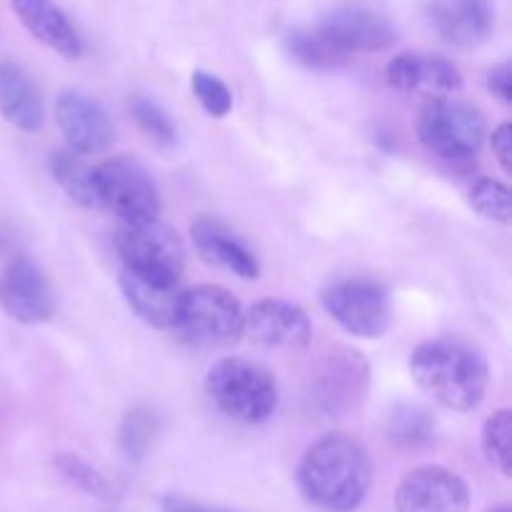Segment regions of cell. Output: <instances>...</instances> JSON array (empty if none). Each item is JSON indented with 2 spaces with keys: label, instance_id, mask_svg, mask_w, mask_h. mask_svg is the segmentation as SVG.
<instances>
[{
  "label": "cell",
  "instance_id": "cell-20",
  "mask_svg": "<svg viewBox=\"0 0 512 512\" xmlns=\"http://www.w3.org/2000/svg\"><path fill=\"white\" fill-rule=\"evenodd\" d=\"M120 293H123L128 308L138 315L143 323L158 330H173L175 310H178V290L160 288V285L148 283L138 278L130 270H120Z\"/></svg>",
  "mask_w": 512,
  "mask_h": 512
},
{
  "label": "cell",
  "instance_id": "cell-27",
  "mask_svg": "<svg viewBox=\"0 0 512 512\" xmlns=\"http://www.w3.org/2000/svg\"><path fill=\"white\" fill-rule=\"evenodd\" d=\"M130 113H133L138 128L143 130L150 140H155V143L163 145V148L175 145V140H178V130H175L173 120L168 118V113H165L158 103L138 95V98L130 100Z\"/></svg>",
  "mask_w": 512,
  "mask_h": 512
},
{
  "label": "cell",
  "instance_id": "cell-31",
  "mask_svg": "<svg viewBox=\"0 0 512 512\" xmlns=\"http://www.w3.org/2000/svg\"><path fill=\"white\" fill-rule=\"evenodd\" d=\"M488 90L500 100V103L510 105L512 103V68L510 63L495 65L493 70L488 73Z\"/></svg>",
  "mask_w": 512,
  "mask_h": 512
},
{
  "label": "cell",
  "instance_id": "cell-17",
  "mask_svg": "<svg viewBox=\"0 0 512 512\" xmlns=\"http://www.w3.org/2000/svg\"><path fill=\"white\" fill-rule=\"evenodd\" d=\"M190 238L205 263L228 270L243 280H255L260 275V265L253 250L223 220L200 215L190 223Z\"/></svg>",
  "mask_w": 512,
  "mask_h": 512
},
{
  "label": "cell",
  "instance_id": "cell-5",
  "mask_svg": "<svg viewBox=\"0 0 512 512\" xmlns=\"http://www.w3.org/2000/svg\"><path fill=\"white\" fill-rule=\"evenodd\" d=\"M115 250L125 270L160 288H175L183 278V240L158 218L145 223H120Z\"/></svg>",
  "mask_w": 512,
  "mask_h": 512
},
{
  "label": "cell",
  "instance_id": "cell-11",
  "mask_svg": "<svg viewBox=\"0 0 512 512\" xmlns=\"http://www.w3.org/2000/svg\"><path fill=\"white\" fill-rule=\"evenodd\" d=\"M0 308L23 325L48 323L55 313V293L43 270L30 258H15L0 273Z\"/></svg>",
  "mask_w": 512,
  "mask_h": 512
},
{
  "label": "cell",
  "instance_id": "cell-22",
  "mask_svg": "<svg viewBox=\"0 0 512 512\" xmlns=\"http://www.w3.org/2000/svg\"><path fill=\"white\" fill-rule=\"evenodd\" d=\"M48 168L55 183L63 188V193L70 200H75L83 208L100 210L98 188H95V168L85 163L83 155L73 153L70 148L55 150L48 158Z\"/></svg>",
  "mask_w": 512,
  "mask_h": 512
},
{
  "label": "cell",
  "instance_id": "cell-15",
  "mask_svg": "<svg viewBox=\"0 0 512 512\" xmlns=\"http://www.w3.org/2000/svg\"><path fill=\"white\" fill-rule=\"evenodd\" d=\"M425 15L435 35L455 48H478L495 25L490 0H428Z\"/></svg>",
  "mask_w": 512,
  "mask_h": 512
},
{
  "label": "cell",
  "instance_id": "cell-19",
  "mask_svg": "<svg viewBox=\"0 0 512 512\" xmlns=\"http://www.w3.org/2000/svg\"><path fill=\"white\" fill-rule=\"evenodd\" d=\"M0 115L23 133H38L45 120L40 90L20 65L8 60L0 63Z\"/></svg>",
  "mask_w": 512,
  "mask_h": 512
},
{
  "label": "cell",
  "instance_id": "cell-2",
  "mask_svg": "<svg viewBox=\"0 0 512 512\" xmlns=\"http://www.w3.org/2000/svg\"><path fill=\"white\" fill-rule=\"evenodd\" d=\"M410 375L425 395L455 413L478 408L488 390V363L458 340H428L410 353Z\"/></svg>",
  "mask_w": 512,
  "mask_h": 512
},
{
  "label": "cell",
  "instance_id": "cell-30",
  "mask_svg": "<svg viewBox=\"0 0 512 512\" xmlns=\"http://www.w3.org/2000/svg\"><path fill=\"white\" fill-rule=\"evenodd\" d=\"M490 148H493L495 160L505 175L512 173V125L503 123L490 135Z\"/></svg>",
  "mask_w": 512,
  "mask_h": 512
},
{
  "label": "cell",
  "instance_id": "cell-25",
  "mask_svg": "<svg viewBox=\"0 0 512 512\" xmlns=\"http://www.w3.org/2000/svg\"><path fill=\"white\" fill-rule=\"evenodd\" d=\"M510 433H512V413L508 408L490 415L483 425V453L485 460L498 470L503 478L512 473V455H510Z\"/></svg>",
  "mask_w": 512,
  "mask_h": 512
},
{
  "label": "cell",
  "instance_id": "cell-29",
  "mask_svg": "<svg viewBox=\"0 0 512 512\" xmlns=\"http://www.w3.org/2000/svg\"><path fill=\"white\" fill-rule=\"evenodd\" d=\"M55 468L63 475L68 483H73L75 488H80L83 493L95 495V498H105L108 495V483H105L103 475L93 468L90 463H85L80 455L63 453L55 458Z\"/></svg>",
  "mask_w": 512,
  "mask_h": 512
},
{
  "label": "cell",
  "instance_id": "cell-33",
  "mask_svg": "<svg viewBox=\"0 0 512 512\" xmlns=\"http://www.w3.org/2000/svg\"><path fill=\"white\" fill-rule=\"evenodd\" d=\"M488 512H512L510 505H495V508H490Z\"/></svg>",
  "mask_w": 512,
  "mask_h": 512
},
{
  "label": "cell",
  "instance_id": "cell-8",
  "mask_svg": "<svg viewBox=\"0 0 512 512\" xmlns=\"http://www.w3.org/2000/svg\"><path fill=\"white\" fill-rule=\"evenodd\" d=\"M95 188L100 210L118 215L120 223H145L160 215L158 185L133 158H108L95 165Z\"/></svg>",
  "mask_w": 512,
  "mask_h": 512
},
{
  "label": "cell",
  "instance_id": "cell-12",
  "mask_svg": "<svg viewBox=\"0 0 512 512\" xmlns=\"http://www.w3.org/2000/svg\"><path fill=\"white\" fill-rule=\"evenodd\" d=\"M398 512H468L470 488L460 475L440 465L415 468L395 493Z\"/></svg>",
  "mask_w": 512,
  "mask_h": 512
},
{
  "label": "cell",
  "instance_id": "cell-26",
  "mask_svg": "<svg viewBox=\"0 0 512 512\" xmlns=\"http://www.w3.org/2000/svg\"><path fill=\"white\" fill-rule=\"evenodd\" d=\"M510 198L512 195L508 185L495 178H478L473 188L468 190L470 208L478 215H483L485 220H493V223L500 225H510L512 220Z\"/></svg>",
  "mask_w": 512,
  "mask_h": 512
},
{
  "label": "cell",
  "instance_id": "cell-18",
  "mask_svg": "<svg viewBox=\"0 0 512 512\" xmlns=\"http://www.w3.org/2000/svg\"><path fill=\"white\" fill-rule=\"evenodd\" d=\"M10 3H13L20 23L35 40L48 45L63 58H80L83 55V38L53 0H10Z\"/></svg>",
  "mask_w": 512,
  "mask_h": 512
},
{
  "label": "cell",
  "instance_id": "cell-23",
  "mask_svg": "<svg viewBox=\"0 0 512 512\" xmlns=\"http://www.w3.org/2000/svg\"><path fill=\"white\" fill-rule=\"evenodd\" d=\"M385 433H388L390 443L403 450L425 448L435 438V418L423 405L400 403L390 413Z\"/></svg>",
  "mask_w": 512,
  "mask_h": 512
},
{
  "label": "cell",
  "instance_id": "cell-28",
  "mask_svg": "<svg viewBox=\"0 0 512 512\" xmlns=\"http://www.w3.org/2000/svg\"><path fill=\"white\" fill-rule=\"evenodd\" d=\"M190 88H193L195 98L203 105L205 113L213 115V118H225L233 110V93L218 75L195 70L193 78H190Z\"/></svg>",
  "mask_w": 512,
  "mask_h": 512
},
{
  "label": "cell",
  "instance_id": "cell-4",
  "mask_svg": "<svg viewBox=\"0 0 512 512\" xmlns=\"http://www.w3.org/2000/svg\"><path fill=\"white\" fill-rule=\"evenodd\" d=\"M488 135L485 115L475 105L450 98H428L418 115V138L430 155L448 165H468Z\"/></svg>",
  "mask_w": 512,
  "mask_h": 512
},
{
  "label": "cell",
  "instance_id": "cell-10",
  "mask_svg": "<svg viewBox=\"0 0 512 512\" xmlns=\"http://www.w3.org/2000/svg\"><path fill=\"white\" fill-rule=\"evenodd\" d=\"M260 348L300 353L313 340V323L300 305L280 298H263L245 313V328Z\"/></svg>",
  "mask_w": 512,
  "mask_h": 512
},
{
  "label": "cell",
  "instance_id": "cell-7",
  "mask_svg": "<svg viewBox=\"0 0 512 512\" xmlns=\"http://www.w3.org/2000/svg\"><path fill=\"white\" fill-rule=\"evenodd\" d=\"M325 313L345 330L363 340H378L393 323V298L383 283L370 278L333 280L320 293Z\"/></svg>",
  "mask_w": 512,
  "mask_h": 512
},
{
  "label": "cell",
  "instance_id": "cell-3",
  "mask_svg": "<svg viewBox=\"0 0 512 512\" xmlns=\"http://www.w3.org/2000/svg\"><path fill=\"white\" fill-rule=\"evenodd\" d=\"M205 393L225 418L260 425L278 410V383L263 365L245 358H223L205 375Z\"/></svg>",
  "mask_w": 512,
  "mask_h": 512
},
{
  "label": "cell",
  "instance_id": "cell-13",
  "mask_svg": "<svg viewBox=\"0 0 512 512\" xmlns=\"http://www.w3.org/2000/svg\"><path fill=\"white\" fill-rule=\"evenodd\" d=\"M55 123L65 145L78 155H98L113 145L115 128L98 100L80 90H63L55 100Z\"/></svg>",
  "mask_w": 512,
  "mask_h": 512
},
{
  "label": "cell",
  "instance_id": "cell-14",
  "mask_svg": "<svg viewBox=\"0 0 512 512\" xmlns=\"http://www.w3.org/2000/svg\"><path fill=\"white\" fill-rule=\"evenodd\" d=\"M315 25L350 58L358 53H380L398 40L395 25L383 13L365 5H340Z\"/></svg>",
  "mask_w": 512,
  "mask_h": 512
},
{
  "label": "cell",
  "instance_id": "cell-9",
  "mask_svg": "<svg viewBox=\"0 0 512 512\" xmlns=\"http://www.w3.org/2000/svg\"><path fill=\"white\" fill-rule=\"evenodd\" d=\"M368 385V360L355 350L340 348L325 355L315 370L313 400L323 413L345 415L363 403Z\"/></svg>",
  "mask_w": 512,
  "mask_h": 512
},
{
  "label": "cell",
  "instance_id": "cell-6",
  "mask_svg": "<svg viewBox=\"0 0 512 512\" xmlns=\"http://www.w3.org/2000/svg\"><path fill=\"white\" fill-rule=\"evenodd\" d=\"M245 328V313L238 298L220 285H193L178 293L175 325L180 338L200 348L238 343Z\"/></svg>",
  "mask_w": 512,
  "mask_h": 512
},
{
  "label": "cell",
  "instance_id": "cell-32",
  "mask_svg": "<svg viewBox=\"0 0 512 512\" xmlns=\"http://www.w3.org/2000/svg\"><path fill=\"white\" fill-rule=\"evenodd\" d=\"M163 512H233V510H223V508H210V505L203 503H193V500H185V498H170L163 500Z\"/></svg>",
  "mask_w": 512,
  "mask_h": 512
},
{
  "label": "cell",
  "instance_id": "cell-24",
  "mask_svg": "<svg viewBox=\"0 0 512 512\" xmlns=\"http://www.w3.org/2000/svg\"><path fill=\"white\" fill-rule=\"evenodd\" d=\"M158 435V415L145 405L128 410L120 423V450L128 460H143L153 448V440Z\"/></svg>",
  "mask_w": 512,
  "mask_h": 512
},
{
  "label": "cell",
  "instance_id": "cell-16",
  "mask_svg": "<svg viewBox=\"0 0 512 512\" xmlns=\"http://www.w3.org/2000/svg\"><path fill=\"white\" fill-rule=\"evenodd\" d=\"M390 88L428 98H450L463 88V75L448 58L428 53H400L385 70Z\"/></svg>",
  "mask_w": 512,
  "mask_h": 512
},
{
  "label": "cell",
  "instance_id": "cell-1",
  "mask_svg": "<svg viewBox=\"0 0 512 512\" xmlns=\"http://www.w3.org/2000/svg\"><path fill=\"white\" fill-rule=\"evenodd\" d=\"M373 465L358 440L343 433L320 438L305 450L298 485L305 500L328 512H353L368 495Z\"/></svg>",
  "mask_w": 512,
  "mask_h": 512
},
{
  "label": "cell",
  "instance_id": "cell-21",
  "mask_svg": "<svg viewBox=\"0 0 512 512\" xmlns=\"http://www.w3.org/2000/svg\"><path fill=\"white\" fill-rule=\"evenodd\" d=\"M285 48H288L290 58L298 60L300 65L310 70H320V73H330V70H340L350 65V55L340 50L318 25H308V28L290 30L285 38Z\"/></svg>",
  "mask_w": 512,
  "mask_h": 512
}]
</instances>
